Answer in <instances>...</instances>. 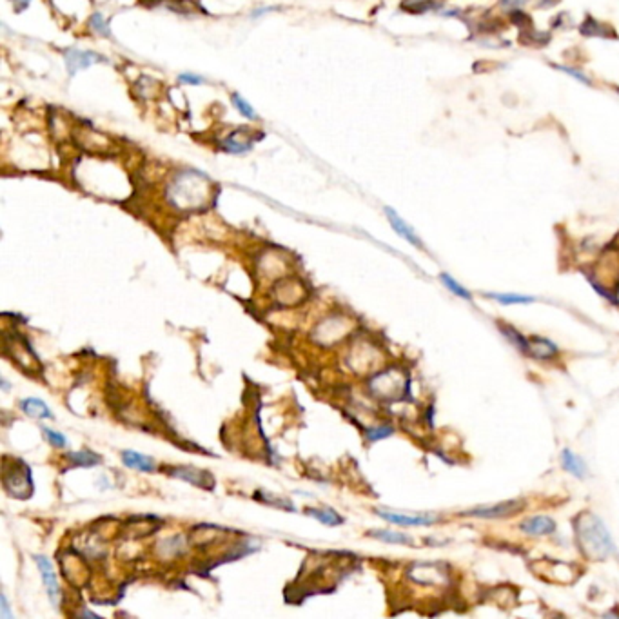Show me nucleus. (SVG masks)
<instances>
[{
  "mask_svg": "<svg viewBox=\"0 0 619 619\" xmlns=\"http://www.w3.org/2000/svg\"><path fill=\"white\" fill-rule=\"evenodd\" d=\"M576 538L583 556L594 561H603L605 557L616 552L614 540L601 518L590 512H585L576 520Z\"/></svg>",
  "mask_w": 619,
  "mask_h": 619,
  "instance_id": "1",
  "label": "nucleus"
},
{
  "mask_svg": "<svg viewBox=\"0 0 619 619\" xmlns=\"http://www.w3.org/2000/svg\"><path fill=\"white\" fill-rule=\"evenodd\" d=\"M211 182L207 178L194 171L180 173L173 178L171 186L167 189V197L173 205L178 209H200L211 200Z\"/></svg>",
  "mask_w": 619,
  "mask_h": 619,
  "instance_id": "2",
  "label": "nucleus"
},
{
  "mask_svg": "<svg viewBox=\"0 0 619 619\" xmlns=\"http://www.w3.org/2000/svg\"><path fill=\"white\" fill-rule=\"evenodd\" d=\"M409 380L405 375L398 369L383 370L380 375H376L370 380V390L375 392L376 398L383 401H398L401 396L405 394Z\"/></svg>",
  "mask_w": 619,
  "mask_h": 619,
  "instance_id": "3",
  "label": "nucleus"
},
{
  "mask_svg": "<svg viewBox=\"0 0 619 619\" xmlns=\"http://www.w3.org/2000/svg\"><path fill=\"white\" fill-rule=\"evenodd\" d=\"M411 579H414L416 583H422V585H445L449 581V576L445 574V568L442 565H436V563H416L412 565L411 572H409Z\"/></svg>",
  "mask_w": 619,
  "mask_h": 619,
  "instance_id": "4",
  "label": "nucleus"
},
{
  "mask_svg": "<svg viewBox=\"0 0 619 619\" xmlns=\"http://www.w3.org/2000/svg\"><path fill=\"white\" fill-rule=\"evenodd\" d=\"M33 559L37 563L42 583H44V587H46L47 590V598H49L53 607L57 609L58 601H60V587H58V578L57 574H55V568H53L51 561H49L46 556H42V554L33 556Z\"/></svg>",
  "mask_w": 619,
  "mask_h": 619,
  "instance_id": "5",
  "label": "nucleus"
},
{
  "mask_svg": "<svg viewBox=\"0 0 619 619\" xmlns=\"http://www.w3.org/2000/svg\"><path fill=\"white\" fill-rule=\"evenodd\" d=\"M523 503L521 501H505V503H496L492 507H476V509L465 510L459 516H470V518H483V520H494V518H507L516 512H520Z\"/></svg>",
  "mask_w": 619,
  "mask_h": 619,
  "instance_id": "6",
  "label": "nucleus"
},
{
  "mask_svg": "<svg viewBox=\"0 0 619 619\" xmlns=\"http://www.w3.org/2000/svg\"><path fill=\"white\" fill-rule=\"evenodd\" d=\"M376 514L383 518L389 523L400 527H429L434 525L440 518L432 514H401V512H390V510L376 509Z\"/></svg>",
  "mask_w": 619,
  "mask_h": 619,
  "instance_id": "7",
  "label": "nucleus"
},
{
  "mask_svg": "<svg viewBox=\"0 0 619 619\" xmlns=\"http://www.w3.org/2000/svg\"><path fill=\"white\" fill-rule=\"evenodd\" d=\"M64 60H66V68H68L69 75L78 73L80 69H86L93 64L104 62L105 58L102 55L94 51H84V49H68L66 55H64Z\"/></svg>",
  "mask_w": 619,
  "mask_h": 619,
  "instance_id": "8",
  "label": "nucleus"
},
{
  "mask_svg": "<svg viewBox=\"0 0 619 619\" xmlns=\"http://www.w3.org/2000/svg\"><path fill=\"white\" fill-rule=\"evenodd\" d=\"M173 476L178 479H184L191 485H197L200 489L211 490L214 487V478L207 470H200L194 467H177L173 468Z\"/></svg>",
  "mask_w": 619,
  "mask_h": 619,
  "instance_id": "9",
  "label": "nucleus"
},
{
  "mask_svg": "<svg viewBox=\"0 0 619 619\" xmlns=\"http://www.w3.org/2000/svg\"><path fill=\"white\" fill-rule=\"evenodd\" d=\"M520 531L529 536H551L556 532V521L548 516H534L521 521Z\"/></svg>",
  "mask_w": 619,
  "mask_h": 619,
  "instance_id": "10",
  "label": "nucleus"
},
{
  "mask_svg": "<svg viewBox=\"0 0 619 619\" xmlns=\"http://www.w3.org/2000/svg\"><path fill=\"white\" fill-rule=\"evenodd\" d=\"M386 214H387V218H389V224L392 225V229L400 234L401 238H405L407 242L414 245V247H420V249H423V244H422V240H420V236L414 233V229H412L411 225L405 224V220L401 218L400 214L396 213L394 209L386 207Z\"/></svg>",
  "mask_w": 619,
  "mask_h": 619,
  "instance_id": "11",
  "label": "nucleus"
},
{
  "mask_svg": "<svg viewBox=\"0 0 619 619\" xmlns=\"http://www.w3.org/2000/svg\"><path fill=\"white\" fill-rule=\"evenodd\" d=\"M525 353L529 354V356H532L534 359H551V358H554L557 353H559V349L552 344L551 340L536 336V338L527 340Z\"/></svg>",
  "mask_w": 619,
  "mask_h": 619,
  "instance_id": "12",
  "label": "nucleus"
},
{
  "mask_svg": "<svg viewBox=\"0 0 619 619\" xmlns=\"http://www.w3.org/2000/svg\"><path fill=\"white\" fill-rule=\"evenodd\" d=\"M122 464L127 468L140 470V472H153L156 468L155 459H153L151 456L136 453V451H124V453H122Z\"/></svg>",
  "mask_w": 619,
  "mask_h": 619,
  "instance_id": "13",
  "label": "nucleus"
},
{
  "mask_svg": "<svg viewBox=\"0 0 619 619\" xmlns=\"http://www.w3.org/2000/svg\"><path fill=\"white\" fill-rule=\"evenodd\" d=\"M21 409L27 416L38 418V420H53L51 409L40 398H26V400H22Z\"/></svg>",
  "mask_w": 619,
  "mask_h": 619,
  "instance_id": "14",
  "label": "nucleus"
},
{
  "mask_svg": "<svg viewBox=\"0 0 619 619\" xmlns=\"http://www.w3.org/2000/svg\"><path fill=\"white\" fill-rule=\"evenodd\" d=\"M561 465L567 472L574 474L576 478L583 479L587 476V465H585V462L579 458L578 454H574L572 451H568V449H563Z\"/></svg>",
  "mask_w": 619,
  "mask_h": 619,
  "instance_id": "15",
  "label": "nucleus"
},
{
  "mask_svg": "<svg viewBox=\"0 0 619 619\" xmlns=\"http://www.w3.org/2000/svg\"><path fill=\"white\" fill-rule=\"evenodd\" d=\"M370 538H376L383 543H394V545H412L414 540L411 536H407L403 532H394V531H370Z\"/></svg>",
  "mask_w": 619,
  "mask_h": 619,
  "instance_id": "16",
  "label": "nucleus"
},
{
  "mask_svg": "<svg viewBox=\"0 0 619 619\" xmlns=\"http://www.w3.org/2000/svg\"><path fill=\"white\" fill-rule=\"evenodd\" d=\"M305 514L312 516L314 520H318L320 523L329 527L342 525V523H344V518H342L338 512H334L333 509H307L305 510Z\"/></svg>",
  "mask_w": 619,
  "mask_h": 619,
  "instance_id": "17",
  "label": "nucleus"
},
{
  "mask_svg": "<svg viewBox=\"0 0 619 619\" xmlns=\"http://www.w3.org/2000/svg\"><path fill=\"white\" fill-rule=\"evenodd\" d=\"M485 296L492 298L496 302L503 303V305H516V303H532L534 298L525 296V294H514V292H485Z\"/></svg>",
  "mask_w": 619,
  "mask_h": 619,
  "instance_id": "18",
  "label": "nucleus"
},
{
  "mask_svg": "<svg viewBox=\"0 0 619 619\" xmlns=\"http://www.w3.org/2000/svg\"><path fill=\"white\" fill-rule=\"evenodd\" d=\"M440 280L443 281V286L447 287L449 291L453 292V294H456L458 298H464V300H470V298H472L470 291H467V289H465L459 281L454 280L453 276L449 275V273H442V275H440Z\"/></svg>",
  "mask_w": 619,
  "mask_h": 619,
  "instance_id": "19",
  "label": "nucleus"
},
{
  "mask_svg": "<svg viewBox=\"0 0 619 619\" xmlns=\"http://www.w3.org/2000/svg\"><path fill=\"white\" fill-rule=\"evenodd\" d=\"M222 147H224L225 151L234 153V155H240V153H245L251 149V142L249 140H240L238 133H233L222 142Z\"/></svg>",
  "mask_w": 619,
  "mask_h": 619,
  "instance_id": "20",
  "label": "nucleus"
},
{
  "mask_svg": "<svg viewBox=\"0 0 619 619\" xmlns=\"http://www.w3.org/2000/svg\"><path fill=\"white\" fill-rule=\"evenodd\" d=\"M73 465H82V467H93V465L100 464V456L94 453H89V451H80V453H71L68 456Z\"/></svg>",
  "mask_w": 619,
  "mask_h": 619,
  "instance_id": "21",
  "label": "nucleus"
},
{
  "mask_svg": "<svg viewBox=\"0 0 619 619\" xmlns=\"http://www.w3.org/2000/svg\"><path fill=\"white\" fill-rule=\"evenodd\" d=\"M392 432H394V429L390 425H378L372 427V429H367V431H365V436H367L369 442H378V440L389 438Z\"/></svg>",
  "mask_w": 619,
  "mask_h": 619,
  "instance_id": "22",
  "label": "nucleus"
},
{
  "mask_svg": "<svg viewBox=\"0 0 619 619\" xmlns=\"http://www.w3.org/2000/svg\"><path fill=\"white\" fill-rule=\"evenodd\" d=\"M233 104H234V108H236V110L240 111V115H242V116H245V118H249V120H255L256 118L255 110H253L249 102L242 99L240 94H236V93L233 94Z\"/></svg>",
  "mask_w": 619,
  "mask_h": 619,
  "instance_id": "23",
  "label": "nucleus"
},
{
  "mask_svg": "<svg viewBox=\"0 0 619 619\" xmlns=\"http://www.w3.org/2000/svg\"><path fill=\"white\" fill-rule=\"evenodd\" d=\"M89 24H91V27H93L94 31L99 33V35H104V37H110L111 35L110 24H108V21H105L104 16L100 15V13H94V15H91V18H89Z\"/></svg>",
  "mask_w": 619,
  "mask_h": 619,
  "instance_id": "24",
  "label": "nucleus"
},
{
  "mask_svg": "<svg viewBox=\"0 0 619 619\" xmlns=\"http://www.w3.org/2000/svg\"><path fill=\"white\" fill-rule=\"evenodd\" d=\"M42 432H44V436L47 438V442L51 443L53 447H66L68 440H66V436H64L62 432L53 431L49 427H42Z\"/></svg>",
  "mask_w": 619,
  "mask_h": 619,
  "instance_id": "25",
  "label": "nucleus"
},
{
  "mask_svg": "<svg viewBox=\"0 0 619 619\" xmlns=\"http://www.w3.org/2000/svg\"><path fill=\"white\" fill-rule=\"evenodd\" d=\"M500 331L505 334V336H507V338L510 340V342H512V344L518 345V347H520L521 351H527V340L523 338V336H521L520 333H516L514 329L507 327V325H500Z\"/></svg>",
  "mask_w": 619,
  "mask_h": 619,
  "instance_id": "26",
  "label": "nucleus"
},
{
  "mask_svg": "<svg viewBox=\"0 0 619 619\" xmlns=\"http://www.w3.org/2000/svg\"><path fill=\"white\" fill-rule=\"evenodd\" d=\"M178 78H180V82L191 84V86H200V84L203 82L202 77H197V75L193 73H182Z\"/></svg>",
  "mask_w": 619,
  "mask_h": 619,
  "instance_id": "27",
  "label": "nucleus"
},
{
  "mask_svg": "<svg viewBox=\"0 0 619 619\" xmlns=\"http://www.w3.org/2000/svg\"><path fill=\"white\" fill-rule=\"evenodd\" d=\"M523 4H525V0H501V5L509 11L520 10V8H523Z\"/></svg>",
  "mask_w": 619,
  "mask_h": 619,
  "instance_id": "28",
  "label": "nucleus"
},
{
  "mask_svg": "<svg viewBox=\"0 0 619 619\" xmlns=\"http://www.w3.org/2000/svg\"><path fill=\"white\" fill-rule=\"evenodd\" d=\"M0 616L4 619H11V612H10V605H8V599H5V594L0 596Z\"/></svg>",
  "mask_w": 619,
  "mask_h": 619,
  "instance_id": "29",
  "label": "nucleus"
},
{
  "mask_svg": "<svg viewBox=\"0 0 619 619\" xmlns=\"http://www.w3.org/2000/svg\"><path fill=\"white\" fill-rule=\"evenodd\" d=\"M557 69H561V71H565V73H568L570 75V77H574V78H578L579 82H583V84H590V80H588L587 77H583L581 73H579V71H576V69H570V68H559V66H557Z\"/></svg>",
  "mask_w": 619,
  "mask_h": 619,
  "instance_id": "30",
  "label": "nucleus"
},
{
  "mask_svg": "<svg viewBox=\"0 0 619 619\" xmlns=\"http://www.w3.org/2000/svg\"><path fill=\"white\" fill-rule=\"evenodd\" d=\"M15 4H21V10H24L26 5H29V0H15ZM18 10V11H21Z\"/></svg>",
  "mask_w": 619,
  "mask_h": 619,
  "instance_id": "31",
  "label": "nucleus"
},
{
  "mask_svg": "<svg viewBox=\"0 0 619 619\" xmlns=\"http://www.w3.org/2000/svg\"><path fill=\"white\" fill-rule=\"evenodd\" d=\"M618 302H619V289H618Z\"/></svg>",
  "mask_w": 619,
  "mask_h": 619,
  "instance_id": "32",
  "label": "nucleus"
}]
</instances>
